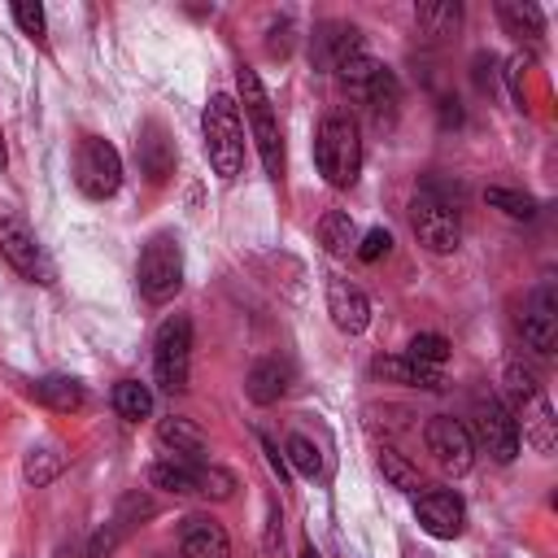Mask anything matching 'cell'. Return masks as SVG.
Returning a JSON list of instances; mask_svg holds the SVG:
<instances>
[{
	"label": "cell",
	"instance_id": "1",
	"mask_svg": "<svg viewBox=\"0 0 558 558\" xmlns=\"http://www.w3.org/2000/svg\"><path fill=\"white\" fill-rule=\"evenodd\" d=\"M201 135H205V153L218 179H240L244 170V126H240V105L227 92H214L205 113H201Z\"/></svg>",
	"mask_w": 558,
	"mask_h": 558
},
{
	"label": "cell",
	"instance_id": "2",
	"mask_svg": "<svg viewBox=\"0 0 558 558\" xmlns=\"http://www.w3.org/2000/svg\"><path fill=\"white\" fill-rule=\"evenodd\" d=\"M314 166L331 187H353L362 174V135L344 113H327L314 131Z\"/></svg>",
	"mask_w": 558,
	"mask_h": 558
},
{
	"label": "cell",
	"instance_id": "3",
	"mask_svg": "<svg viewBox=\"0 0 558 558\" xmlns=\"http://www.w3.org/2000/svg\"><path fill=\"white\" fill-rule=\"evenodd\" d=\"M235 92H240V105H244V118H248V131H253V140H257V153H262L266 174H270V179H283V166H288V157H283V131H279L275 105H270V96H266L257 70L240 65V70H235Z\"/></svg>",
	"mask_w": 558,
	"mask_h": 558
},
{
	"label": "cell",
	"instance_id": "4",
	"mask_svg": "<svg viewBox=\"0 0 558 558\" xmlns=\"http://www.w3.org/2000/svg\"><path fill=\"white\" fill-rule=\"evenodd\" d=\"M410 227L418 235V244L427 253H453L458 240H462V214H458V201L445 196L432 179L418 187V196L410 201Z\"/></svg>",
	"mask_w": 558,
	"mask_h": 558
},
{
	"label": "cell",
	"instance_id": "5",
	"mask_svg": "<svg viewBox=\"0 0 558 558\" xmlns=\"http://www.w3.org/2000/svg\"><path fill=\"white\" fill-rule=\"evenodd\" d=\"M0 257H4L22 279H31V283H52V279H57V266H52L48 248L39 244L35 227H31L17 209H9V205H0Z\"/></svg>",
	"mask_w": 558,
	"mask_h": 558
},
{
	"label": "cell",
	"instance_id": "6",
	"mask_svg": "<svg viewBox=\"0 0 558 558\" xmlns=\"http://www.w3.org/2000/svg\"><path fill=\"white\" fill-rule=\"evenodd\" d=\"M135 283H140L144 301H153V305L170 301L183 288V248H179V240L170 231H157L144 244L140 266H135Z\"/></svg>",
	"mask_w": 558,
	"mask_h": 558
},
{
	"label": "cell",
	"instance_id": "7",
	"mask_svg": "<svg viewBox=\"0 0 558 558\" xmlns=\"http://www.w3.org/2000/svg\"><path fill=\"white\" fill-rule=\"evenodd\" d=\"M187 366H192V318L187 314H170L157 336H153V375L161 384V392H183L187 388Z\"/></svg>",
	"mask_w": 558,
	"mask_h": 558
},
{
	"label": "cell",
	"instance_id": "8",
	"mask_svg": "<svg viewBox=\"0 0 558 558\" xmlns=\"http://www.w3.org/2000/svg\"><path fill=\"white\" fill-rule=\"evenodd\" d=\"M74 183H78L83 196L109 201L122 187V157H118V148L109 140H100V135H83L78 153H74Z\"/></svg>",
	"mask_w": 558,
	"mask_h": 558
},
{
	"label": "cell",
	"instance_id": "9",
	"mask_svg": "<svg viewBox=\"0 0 558 558\" xmlns=\"http://www.w3.org/2000/svg\"><path fill=\"white\" fill-rule=\"evenodd\" d=\"M157 497L148 493V488H126L122 497H118V506H113V514L92 532V541H87V558H109L135 527H144L148 519H157Z\"/></svg>",
	"mask_w": 558,
	"mask_h": 558
},
{
	"label": "cell",
	"instance_id": "10",
	"mask_svg": "<svg viewBox=\"0 0 558 558\" xmlns=\"http://www.w3.org/2000/svg\"><path fill=\"white\" fill-rule=\"evenodd\" d=\"M423 445H427L432 462H436L445 475H466L471 462H475V436H471L466 423H458L453 414H436V418H427V427H423Z\"/></svg>",
	"mask_w": 558,
	"mask_h": 558
},
{
	"label": "cell",
	"instance_id": "11",
	"mask_svg": "<svg viewBox=\"0 0 558 558\" xmlns=\"http://www.w3.org/2000/svg\"><path fill=\"white\" fill-rule=\"evenodd\" d=\"M414 519L427 536L453 541L466 527V506L453 488H423V493H414Z\"/></svg>",
	"mask_w": 558,
	"mask_h": 558
},
{
	"label": "cell",
	"instance_id": "12",
	"mask_svg": "<svg viewBox=\"0 0 558 558\" xmlns=\"http://www.w3.org/2000/svg\"><path fill=\"white\" fill-rule=\"evenodd\" d=\"M519 331H523L527 349L554 353V344H558V288L554 283L532 288V296H527V305L519 314Z\"/></svg>",
	"mask_w": 558,
	"mask_h": 558
},
{
	"label": "cell",
	"instance_id": "13",
	"mask_svg": "<svg viewBox=\"0 0 558 558\" xmlns=\"http://www.w3.org/2000/svg\"><path fill=\"white\" fill-rule=\"evenodd\" d=\"M475 436L497 462H510L519 453V418L497 397H480L475 401Z\"/></svg>",
	"mask_w": 558,
	"mask_h": 558
},
{
	"label": "cell",
	"instance_id": "14",
	"mask_svg": "<svg viewBox=\"0 0 558 558\" xmlns=\"http://www.w3.org/2000/svg\"><path fill=\"white\" fill-rule=\"evenodd\" d=\"M135 161H140V170L148 174V183H166V179L174 174L179 153H174V140L166 135V126H161L157 118H148V122L140 126V135H135Z\"/></svg>",
	"mask_w": 558,
	"mask_h": 558
},
{
	"label": "cell",
	"instance_id": "15",
	"mask_svg": "<svg viewBox=\"0 0 558 558\" xmlns=\"http://www.w3.org/2000/svg\"><path fill=\"white\" fill-rule=\"evenodd\" d=\"M327 314L344 336H357L371 323V301L357 283L349 279H327Z\"/></svg>",
	"mask_w": 558,
	"mask_h": 558
},
{
	"label": "cell",
	"instance_id": "16",
	"mask_svg": "<svg viewBox=\"0 0 558 558\" xmlns=\"http://www.w3.org/2000/svg\"><path fill=\"white\" fill-rule=\"evenodd\" d=\"M179 554L183 558H231V541L222 523H214L209 514H192L179 532Z\"/></svg>",
	"mask_w": 558,
	"mask_h": 558
},
{
	"label": "cell",
	"instance_id": "17",
	"mask_svg": "<svg viewBox=\"0 0 558 558\" xmlns=\"http://www.w3.org/2000/svg\"><path fill=\"white\" fill-rule=\"evenodd\" d=\"M288 384H292V366L283 357H262L244 375V392H248L253 405H275L288 392Z\"/></svg>",
	"mask_w": 558,
	"mask_h": 558
},
{
	"label": "cell",
	"instance_id": "18",
	"mask_svg": "<svg viewBox=\"0 0 558 558\" xmlns=\"http://www.w3.org/2000/svg\"><path fill=\"white\" fill-rule=\"evenodd\" d=\"M371 371L379 375V379H388V384H410V388H445V375H440V366H423V362H414V357H375L371 362Z\"/></svg>",
	"mask_w": 558,
	"mask_h": 558
},
{
	"label": "cell",
	"instance_id": "19",
	"mask_svg": "<svg viewBox=\"0 0 558 558\" xmlns=\"http://www.w3.org/2000/svg\"><path fill=\"white\" fill-rule=\"evenodd\" d=\"M157 440L170 449V458H192V462H201V453H205V432H201L192 418H183V414H166V418L157 423Z\"/></svg>",
	"mask_w": 558,
	"mask_h": 558
},
{
	"label": "cell",
	"instance_id": "20",
	"mask_svg": "<svg viewBox=\"0 0 558 558\" xmlns=\"http://www.w3.org/2000/svg\"><path fill=\"white\" fill-rule=\"evenodd\" d=\"M519 414H523V440L541 453V458H549L554 453V405L545 401V392H536L532 401H523L519 405Z\"/></svg>",
	"mask_w": 558,
	"mask_h": 558
},
{
	"label": "cell",
	"instance_id": "21",
	"mask_svg": "<svg viewBox=\"0 0 558 558\" xmlns=\"http://www.w3.org/2000/svg\"><path fill=\"white\" fill-rule=\"evenodd\" d=\"M31 397H35L39 405L57 410V414H70V410H78V405L87 401L83 384L70 379V375H44V379H35V384H31Z\"/></svg>",
	"mask_w": 558,
	"mask_h": 558
},
{
	"label": "cell",
	"instance_id": "22",
	"mask_svg": "<svg viewBox=\"0 0 558 558\" xmlns=\"http://www.w3.org/2000/svg\"><path fill=\"white\" fill-rule=\"evenodd\" d=\"M414 26L427 39H449L462 26V4L458 0H427V4L414 9Z\"/></svg>",
	"mask_w": 558,
	"mask_h": 558
},
{
	"label": "cell",
	"instance_id": "23",
	"mask_svg": "<svg viewBox=\"0 0 558 558\" xmlns=\"http://www.w3.org/2000/svg\"><path fill=\"white\" fill-rule=\"evenodd\" d=\"M362 96H366V105H371L375 122H392V118H397V109H401V83H397V74H392L388 65H375V74L366 78Z\"/></svg>",
	"mask_w": 558,
	"mask_h": 558
},
{
	"label": "cell",
	"instance_id": "24",
	"mask_svg": "<svg viewBox=\"0 0 558 558\" xmlns=\"http://www.w3.org/2000/svg\"><path fill=\"white\" fill-rule=\"evenodd\" d=\"M196 480H201V462L192 458H161L148 466V484L166 493H196Z\"/></svg>",
	"mask_w": 558,
	"mask_h": 558
},
{
	"label": "cell",
	"instance_id": "25",
	"mask_svg": "<svg viewBox=\"0 0 558 558\" xmlns=\"http://www.w3.org/2000/svg\"><path fill=\"white\" fill-rule=\"evenodd\" d=\"M497 17H501V26H506L510 35H519V39H541V35H545V13H541V4H532V0H501V4H497Z\"/></svg>",
	"mask_w": 558,
	"mask_h": 558
},
{
	"label": "cell",
	"instance_id": "26",
	"mask_svg": "<svg viewBox=\"0 0 558 558\" xmlns=\"http://www.w3.org/2000/svg\"><path fill=\"white\" fill-rule=\"evenodd\" d=\"M318 240H323V248L336 253V257L353 253V248H357V222H353V214H349V209H327L323 222H318Z\"/></svg>",
	"mask_w": 558,
	"mask_h": 558
},
{
	"label": "cell",
	"instance_id": "27",
	"mask_svg": "<svg viewBox=\"0 0 558 558\" xmlns=\"http://www.w3.org/2000/svg\"><path fill=\"white\" fill-rule=\"evenodd\" d=\"M61 466H65V453H61L52 440L31 445V449H26V458H22V475H26V484H35V488L52 484V480L61 475Z\"/></svg>",
	"mask_w": 558,
	"mask_h": 558
},
{
	"label": "cell",
	"instance_id": "28",
	"mask_svg": "<svg viewBox=\"0 0 558 558\" xmlns=\"http://www.w3.org/2000/svg\"><path fill=\"white\" fill-rule=\"evenodd\" d=\"M113 410H118L126 423L148 418V414H153V392H148V384H140V379H122V384L113 388Z\"/></svg>",
	"mask_w": 558,
	"mask_h": 558
},
{
	"label": "cell",
	"instance_id": "29",
	"mask_svg": "<svg viewBox=\"0 0 558 558\" xmlns=\"http://www.w3.org/2000/svg\"><path fill=\"white\" fill-rule=\"evenodd\" d=\"M283 462H288L296 475H305V480H318V475H323V449H318L310 436H301V432L288 436V445H283Z\"/></svg>",
	"mask_w": 558,
	"mask_h": 558
},
{
	"label": "cell",
	"instance_id": "30",
	"mask_svg": "<svg viewBox=\"0 0 558 558\" xmlns=\"http://www.w3.org/2000/svg\"><path fill=\"white\" fill-rule=\"evenodd\" d=\"M379 471H384V480H388L392 488H401V493H418V488H423L418 466H410L401 453H379Z\"/></svg>",
	"mask_w": 558,
	"mask_h": 558
},
{
	"label": "cell",
	"instance_id": "31",
	"mask_svg": "<svg viewBox=\"0 0 558 558\" xmlns=\"http://www.w3.org/2000/svg\"><path fill=\"white\" fill-rule=\"evenodd\" d=\"M235 493V475L222 471V466H209L201 462V480H196V497H209V501H227Z\"/></svg>",
	"mask_w": 558,
	"mask_h": 558
},
{
	"label": "cell",
	"instance_id": "32",
	"mask_svg": "<svg viewBox=\"0 0 558 558\" xmlns=\"http://www.w3.org/2000/svg\"><path fill=\"white\" fill-rule=\"evenodd\" d=\"M405 357H414V362H423V366H440V362L449 357V340H445V336H436V331H423V336H414V340H410Z\"/></svg>",
	"mask_w": 558,
	"mask_h": 558
},
{
	"label": "cell",
	"instance_id": "33",
	"mask_svg": "<svg viewBox=\"0 0 558 558\" xmlns=\"http://www.w3.org/2000/svg\"><path fill=\"white\" fill-rule=\"evenodd\" d=\"M484 196H488V205H497V209H501V214H510V218H536V201H532V196H523V192L488 187Z\"/></svg>",
	"mask_w": 558,
	"mask_h": 558
},
{
	"label": "cell",
	"instance_id": "34",
	"mask_svg": "<svg viewBox=\"0 0 558 558\" xmlns=\"http://www.w3.org/2000/svg\"><path fill=\"white\" fill-rule=\"evenodd\" d=\"M506 392L514 397V405H523V401H532V397L541 392V384H536V375H532L523 362H510V366H506Z\"/></svg>",
	"mask_w": 558,
	"mask_h": 558
},
{
	"label": "cell",
	"instance_id": "35",
	"mask_svg": "<svg viewBox=\"0 0 558 558\" xmlns=\"http://www.w3.org/2000/svg\"><path fill=\"white\" fill-rule=\"evenodd\" d=\"M353 253H357L362 262H379V257H388V253H392V235H388V227H371Z\"/></svg>",
	"mask_w": 558,
	"mask_h": 558
},
{
	"label": "cell",
	"instance_id": "36",
	"mask_svg": "<svg viewBox=\"0 0 558 558\" xmlns=\"http://www.w3.org/2000/svg\"><path fill=\"white\" fill-rule=\"evenodd\" d=\"M9 13H13V22L22 26V35L44 39V31H48V26H44V9H39V4H13Z\"/></svg>",
	"mask_w": 558,
	"mask_h": 558
},
{
	"label": "cell",
	"instance_id": "37",
	"mask_svg": "<svg viewBox=\"0 0 558 558\" xmlns=\"http://www.w3.org/2000/svg\"><path fill=\"white\" fill-rule=\"evenodd\" d=\"M279 549H283V514H279V506H270V519H266V554L279 558Z\"/></svg>",
	"mask_w": 558,
	"mask_h": 558
},
{
	"label": "cell",
	"instance_id": "38",
	"mask_svg": "<svg viewBox=\"0 0 558 558\" xmlns=\"http://www.w3.org/2000/svg\"><path fill=\"white\" fill-rule=\"evenodd\" d=\"M262 449H266V462H270V466L279 471V480H283V475H288V462H283V453L275 449V440H266V436H262Z\"/></svg>",
	"mask_w": 558,
	"mask_h": 558
},
{
	"label": "cell",
	"instance_id": "39",
	"mask_svg": "<svg viewBox=\"0 0 558 558\" xmlns=\"http://www.w3.org/2000/svg\"><path fill=\"white\" fill-rule=\"evenodd\" d=\"M9 166V148H4V131H0V170Z\"/></svg>",
	"mask_w": 558,
	"mask_h": 558
},
{
	"label": "cell",
	"instance_id": "40",
	"mask_svg": "<svg viewBox=\"0 0 558 558\" xmlns=\"http://www.w3.org/2000/svg\"><path fill=\"white\" fill-rule=\"evenodd\" d=\"M301 558H318V549L314 545H301Z\"/></svg>",
	"mask_w": 558,
	"mask_h": 558
}]
</instances>
